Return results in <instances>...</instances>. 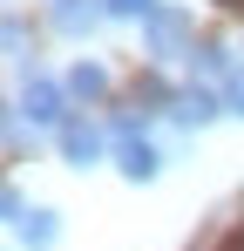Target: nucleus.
<instances>
[{
    "label": "nucleus",
    "mask_w": 244,
    "mask_h": 251,
    "mask_svg": "<svg viewBox=\"0 0 244 251\" xmlns=\"http://www.w3.org/2000/svg\"><path fill=\"white\" fill-rule=\"evenodd\" d=\"M109 143H116V136H109L102 123H88V116H68V123L54 129V150L68 156V170H95L102 156H109Z\"/></svg>",
    "instance_id": "7ed1b4c3"
},
{
    "label": "nucleus",
    "mask_w": 244,
    "mask_h": 251,
    "mask_svg": "<svg viewBox=\"0 0 244 251\" xmlns=\"http://www.w3.org/2000/svg\"><path fill=\"white\" fill-rule=\"evenodd\" d=\"M0 204H7V217H14V224H21V217L34 210V204H27V197H21V190H14V183H7V197H0Z\"/></svg>",
    "instance_id": "9b49d317"
},
{
    "label": "nucleus",
    "mask_w": 244,
    "mask_h": 251,
    "mask_svg": "<svg viewBox=\"0 0 244 251\" xmlns=\"http://www.w3.org/2000/svg\"><path fill=\"white\" fill-rule=\"evenodd\" d=\"M217 116H231V109H224V88L183 82L176 95H170V123H176V129H210Z\"/></svg>",
    "instance_id": "20e7f679"
},
{
    "label": "nucleus",
    "mask_w": 244,
    "mask_h": 251,
    "mask_svg": "<svg viewBox=\"0 0 244 251\" xmlns=\"http://www.w3.org/2000/svg\"><path fill=\"white\" fill-rule=\"evenodd\" d=\"M116 170L129 176V183H156V176H163V150L149 143V136H136V143H116Z\"/></svg>",
    "instance_id": "423d86ee"
},
{
    "label": "nucleus",
    "mask_w": 244,
    "mask_h": 251,
    "mask_svg": "<svg viewBox=\"0 0 244 251\" xmlns=\"http://www.w3.org/2000/svg\"><path fill=\"white\" fill-rule=\"evenodd\" d=\"M224 109H231V116H244V61L231 68V82H224Z\"/></svg>",
    "instance_id": "9d476101"
},
{
    "label": "nucleus",
    "mask_w": 244,
    "mask_h": 251,
    "mask_svg": "<svg viewBox=\"0 0 244 251\" xmlns=\"http://www.w3.org/2000/svg\"><path fill=\"white\" fill-rule=\"evenodd\" d=\"M190 48H197L190 41V14L163 0L156 14L143 21V54H149V61H190Z\"/></svg>",
    "instance_id": "f03ea898"
},
{
    "label": "nucleus",
    "mask_w": 244,
    "mask_h": 251,
    "mask_svg": "<svg viewBox=\"0 0 244 251\" xmlns=\"http://www.w3.org/2000/svg\"><path fill=\"white\" fill-rule=\"evenodd\" d=\"M48 21H54V34H95V27H102V21H109V0H54V14H48Z\"/></svg>",
    "instance_id": "39448f33"
},
{
    "label": "nucleus",
    "mask_w": 244,
    "mask_h": 251,
    "mask_svg": "<svg viewBox=\"0 0 244 251\" xmlns=\"http://www.w3.org/2000/svg\"><path fill=\"white\" fill-rule=\"evenodd\" d=\"M68 102H75L68 82H54V75H41V68H27L21 88H14V116H21V123H34V136L68 123Z\"/></svg>",
    "instance_id": "f257e3e1"
},
{
    "label": "nucleus",
    "mask_w": 244,
    "mask_h": 251,
    "mask_svg": "<svg viewBox=\"0 0 244 251\" xmlns=\"http://www.w3.org/2000/svg\"><path fill=\"white\" fill-rule=\"evenodd\" d=\"M14 238H21V251H54L61 245V217H54V210H27V217L14 224Z\"/></svg>",
    "instance_id": "0eeeda50"
},
{
    "label": "nucleus",
    "mask_w": 244,
    "mask_h": 251,
    "mask_svg": "<svg viewBox=\"0 0 244 251\" xmlns=\"http://www.w3.org/2000/svg\"><path fill=\"white\" fill-rule=\"evenodd\" d=\"M163 0H109V21H149Z\"/></svg>",
    "instance_id": "1a4fd4ad"
},
{
    "label": "nucleus",
    "mask_w": 244,
    "mask_h": 251,
    "mask_svg": "<svg viewBox=\"0 0 244 251\" xmlns=\"http://www.w3.org/2000/svg\"><path fill=\"white\" fill-rule=\"evenodd\" d=\"M68 95H75V102H102V95H109V68H102V61H75V68H68Z\"/></svg>",
    "instance_id": "6e6552de"
}]
</instances>
